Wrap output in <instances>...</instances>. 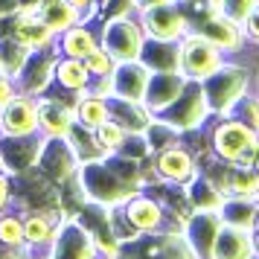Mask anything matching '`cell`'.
I'll use <instances>...</instances> for the list:
<instances>
[{"label":"cell","instance_id":"obj_1","mask_svg":"<svg viewBox=\"0 0 259 259\" xmlns=\"http://www.w3.org/2000/svg\"><path fill=\"white\" fill-rule=\"evenodd\" d=\"M207 149L215 160L230 166H256L259 157V134L233 114L227 117H212L210 125L204 128Z\"/></svg>","mask_w":259,"mask_h":259},{"label":"cell","instance_id":"obj_2","mask_svg":"<svg viewBox=\"0 0 259 259\" xmlns=\"http://www.w3.org/2000/svg\"><path fill=\"white\" fill-rule=\"evenodd\" d=\"M201 88L212 117H227L233 114L236 102L253 88V67L245 59H227L212 76L201 82Z\"/></svg>","mask_w":259,"mask_h":259},{"label":"cell","instance_id":"obj_3","mask_svg":"<svg viewBox=\"0 0 259 259\" xmlns=\"http://www.w3.org/2000/svg\"><path fill=\"white\" fill-rule=\"evenodd\" d=\"M224 61H227V56L215 44H210L198 29L187 32L178 41V70L187 82H204Z\"/></svg>","mask_w":259,"mask_h":259},{"label":"cell","instance_id":"obj_4","mask_svg":"<svg viewBox=\"0 0 259 259\" xmlns=\"http://www.w3.org/2000/svg\"><path fill=\"white\" fill-rule=\"evenodd\" d=\"M154 117L169 122L175 131H181L187 137V134H195V131L207 128L212 114H210V105H207V96H204L201 82H187L184 94L178 96L169 108H163L160 114H154Z\"/></svg>","mask_w":259,"mask_h":259},{"label":"cell","instance_id":"obj_5","mask_svg":"<svg viewBox=\"0 0 259 259\" xmlns=\"http://www.w3.org/2000/svg\"><path fill=\"white\" fill-rule=\"evenodd\" d=\"M82 192L91 204H102V207H122L134 195V189L125 187L111 169L108 157L82 163Z\"/></svg>","mask_w":259,"mask_h":259},{"label":"cell","instance_id":"obj_6","mask_svg":"<svg viewBox=\"0 0 259 259\" xmlns=\"http://www.w3.org/2000/svg\"><path fill=\"white\" fill-rule=\"evenodd\" d=\"M102 47L117 61H134L140 59L143 44H146V29H143L140 15L134 18L131 12H117L102 29Z\"/></svg>","mask_w":259,"mask_h":259},{"label":"cell","instance_id":"obj_7","mask_svg":"<svg viewBox=\"0 0 259 259\" xmlns=\"http://www.w3.org/2000/svg\"><path fill=\"white\" fill-rule=\"evenodd\" d=\"M192 29H198L201 35L207 38L210 44H215L227 59L242 56V50L247 47L242 21H236L233 15H227L224 9H207L204 15H198L192 21Z\"/></svg>","mask_w":259,"mask_h":259},{"label":"cell","instance_id":"obj_8","mask_svg":"<svg viewBox=\"0 0 259 259\" xmlns=\"http://www.w3.org/2000/svg\"><path fill=\"white\" fill-rule=\"evenodd\" d=\"M152 169L157 184H169V187H187L192 178L201 172V163L195 152L181 140L175 146H166L160 152L152 154Z\"/></svg>","mask_w":259,"mask_h":259},{"label":"cell","instance_id":"obj_9","mask_svg":"<svg viewBox=\"0 0 259 259\" xmlns=\"http://www.w3.org/2000/svg\"><path fill=\"white\" fill-rule=\"evenodd\" d=\"M137 15H140V21H143L146 38H157V41H172V44H178L187 32H192V15L181 3L152 6V9L137 12Z\"/></svg>","mask_w":259,"mask_h":259},{"label":"cell","instance_id":"obj_10","mask_svg":"<svg viewBox=\"0 0 259 259\" xmlns=\"http://www.w3.org/2000/svg\"><path fill=\"white\" fill-rule=\"evenodd\" d=\"M122 215L131 222V227L140 236H152V233H166L169 230V219H166V207L160 204L157 195H146V189L134 192L122 207Z\"/></svg>","mask_w":259,"mask_h":259},{"label":"cell","instance_id":"obj_11","mask_svg":"<svg viewBox=\"0 0 259 259\" xmlns=\"http://www.w3.org/2000/svg\"><path fill=\"white\" fill-rule=\"evenodd\" d=\"M149 79H152V70H149L140 59L117 61V67H114V73H111V96L143 102V99H146Z\"/></svg>","mask_w":259,"mask_h":259},{"label":"cell","instance_id":"obj_12","mask_svg":"<svg viewBox=\"0 0 259 259\" xmlns=\"http://www.w3.org/2000/svg\"><path fill=\"white\" fill-rule=\"evenodd\" d=\"M222 215L219 212H192L189 222L184 224V236L198 253V259H212L215 250V239L222 233Z\"/></svg>","mask_w":259,"mask_h":259},{"label":"cell","instance_id":"obj_13","mask_svg":"<svg viewBox=\"0 0 259 259\" xmlns=\"http://www.w3.org/2000/svg\"><path fill=\"white\" fill-rule=\"evenodd\" d=\"M184 88H187V79L181 76V70H157L149 79L146 99L143 102H146V108L152 114H160L163 108H169L178 96L184 94Z\"/></svg>","mask_w":259,"mask_h":259},{"label":"cell","instance_id":"obj_14","mask_svg":"<svg viewBox=\"0 0 259 259\" xmlns=\"http://www.w3.org/2000/svg\"><path fill=\"white\" fill-rule=\"evenodd\" d=\"M41 169H44V175L53 178V181H70L76 175V169H79V157L73 152V146L64 137H53V143H47L44 149H41Z\"/></svg>","mask_w":259,"mask_h":259},{"label":"cell","instance_id":"obj_15","mask_svg":"<svg viewBox=\"0 0 259 259\" xmlns=\"http://www.w3.org/2000/svg\"><path fill=\"white\" fill-rule=\"evenodd\" d=\"M212 259H256V236H253V230L222 224Z\"/></svg>","mask_w":259,"mask_h":259},{"label":"cell","instance_id":"obj_16","mask_svg":"<svg viewBox=\"0 0 259 259\" xmlns=\"http://www.w3.org/2000/svg\"><path fill=\"white\" fill-rule=\"evenodd\" d=\"M108 108H111V119L119 122L125 128V134H146V128L154 122V114L146 108V102L108 96Z\"/></svg>","mask_w":259,"mask_h":259},{"label":"cell","instance_id":"obj_17","mask_svg":"<svg viewBox=\"0 0 259 259\" xmlns=\"http://www.w3.org/2000/svg\"><path fill=\"white\" fill-rule=\"evenodd\" d=\"M184 192H187V201L192 207V212H219V207L224 201V192L204 169L184 187Z\"/></svg>","mask_w":259,"mask_h":259},{"label":"cell","instance_id":"obj_18","mask_svg":"<svg viewBox=\"0 0 259 259\" xmlns=\"http://www.w3.org/2000/svg\"><path fill=\"white\" fill-rule=\"evenodd\" d=\"M224 198L259 201V166H230L222 184Z\"/></svg>","mask_w":259,"mask_h":259},{"label":"cell","instance_id":"obj_19","mask_svg":"<svg viewBox=\"0 0 259 259\" xmlns=\"http://www.w3.org/2000/svg\"><path fill=\"white\" fill-rule=\"evenodd\" d=\"M94 253H96L94 236L84 230L82 222L73 219V222L67 224L64 236H61L59 250H56V259H94Z\"/></svg>","mask_w":259,"mask_h":259},{"label":"cell","instance_id":"obj_20","mask_svg":"<svg viewBox=\"0 0 259 259\" xmlns=\"http://www.w3.org/2000/svg\"><path fill=\"white\" fill-rule=\"evenodd\" d=\"M38 122L44 125L50 137H67L70 125L76 122V108H67L64 102H56V99H44L38 105Z\"/></svg>","mask_w":259,"mask_h":259},{"label":"cell","instance_id":"obj_21","mask_svg":"<svg viewBox=\"0 0 259 259\" xmlns=\"http://www.w3.org/2000/svg\"><path fill=\"white\" fill-rule=\"evenodd\" d=\"M140 61L152 73L157 70H178V44L172 41H157V38H146L140 53Z\"/></svg>","mask_w":259,"mask_h":259},{"label":"cell","instance_id":"obj_22","mask_svg":"<svg viewBox=\"0 0 259 259\" xmlns=\"http://www.w3.org/2000/svg\"><path fill=\"white\" fill-rule=\"evenodd\" d=\"M105 119H111V108H108V96L99 94H79V105H76V122H82L84 128L96 131Z\"/></svg>","mask_w":259,"mask_h":259},{"label":"cell","instance_id":"obj_23","mask_svg":"<svg viewBox=\"0 0 259 259\" xmlns=\"http://www.w3.org/2000/svg\"><path fill=\"white\" fill-rule=\"evenodd\" d=\"M38 15H41V21L53 32H64V29H70L79 21V12L73 9L67 0H41L38 3Z\"/></svg>","mask_w":259,"mask_h":259},{"label":"cell","instance_id":"obj_24","mask_svg":"<svg viewBox=\"0 0 259 259\" xmlns=\"http://www.w3.org/2000/svg\"><path fill=\"white\" fill-rule=\"evenodd\" d=\"M3 125L9 134H26L38 125V108L26 99H15L9 102L6 114H3Z\"/></svg>","mask_w":259,"mask_h":259},{"label":"cell","instance_id":"obj_25","mask_svg":"<svg viewBox=\"0 0 259 259\" xmlns=\"http://www.w3.org/2000/svg\"><path fill=\"white\" fill-rule=\"evenodd\" d=\"M259 201H247V198H224L219 207L224 224H233V227H247L253 230V219H256Z\"/></svg>","mask_w":259,"mask_h":259},{"label":"cell","instance_id":"obj_26","mask_svg":"<svg viewBox=\"0 0 259 259\" xmlns=\"http://www.w3.org/2000/svg\"><path fill=\"white\" fill-rule=\"evenodd\" d=\"M96 47H99V38H96L91 29H84V26L73 24L70 29H64V35H61V50H64L70 59H82L84 61Z\"/></svg>","mask_w":259,"mask_h":259},{"label":"cell","instance_id":"obj_27","mask_svg":"<svg viewBox=\"0 0 259 259\" xmlns=\"http://www.w3.org/2000/svg\"><path fill=\"white\" fill-rule=\"evenodd\" d=\"M59 82L67 88V91H76V94H84L88 91V84L94 82V76L88 70V64L82 59H67L59 64Z\"/></svg>","mask_w":259,"mask_h":259},{"label":"cell","instance_id":"obj_28","mask_svg":"<svg viewBox=\"0 0 259 259\" xmlns=\"http://www.w3.org/2000/svg\"><path fill=\"white\" fill-rule=\"evenodd\" d=\"M53 64H56V61L50 59V56H44V53H41V56H32L29 64H26V73H24L26 88H29V91H41V88L47 84V79H50Z\"/></svg>","mask_w":259,"mask_h":259},{"label":"cell","instance_id":"obj_29","mask_svg":"<svg viewBox=\"0 0 259 259\" xmlns=\"http://www.w3.org/2000/svg\"><path fill=\"white\" fill-rule=\"evenodd\" d=\"M94 134H96V140H99V146H102V152H105V154H117L119 149H122L125 137H128L125 128H122L119 122H114V119H105Z\"/></svg>","mask_w":259,"mask_h":259},{"label":"cell","instance_id":"obj_30","mask_svg":"<svg viewBox=\"0 0 259 259\" xmlns=\"http://www.w3.org/2000/svg\"><path fill=\"white\" fill-rule=\"evenodd\" d=\"M233 117L242 119L245 125H250V128L259 134V91H256V88H250V91H247L239 102H236Z\"/></svg>","mask_w":259,"mask_h":259},{"label":"cell","instance_id":"obj_31","mask_svg":"<svg viewBox=\"0 0 259 259\" xmlns=\"http://www.w3.org/2000/svg\"><path fill=\"white\" fill-rule=\"evenodd\" d=\"M24 61H26V47L18 38L15 41H0V70L18 73Z\"/></svg>","mask_w":259,"mask_h":259},{"label":"cell","instance_id":"obj_32","mask_svg":"<svg viewBox=\"0 0 259 259\" xmlns=\"http://www.w3.org/2000/svg\"><path fill=\"white\" fill-rule=\"evenodd\" d=\"M84 64H88V70H91V76H94V79H105V76H111V73H114L117 59H114V56H111V53L99 44V47H96L94 53L84 59Z\"/></svg>","mask_w":259,"mask_h":259},{"label":"cell","instance_id":"obj_33","mask_svg":"<svg viewBox=\"0 0 259 259\" xmlns=\"http://www.w3.org/2000/svg\"><path fill=\"white\" fill-rule=\"evenodd\" d=\"M24 236L29 242H50L53 239V227H50L47 215H32L24 227Z\"/></svg>","mask_w":259,"mask_h":259},{"label":"cell","instance_id":"obj_34","mask_svg":"<svg viewBox=\"0 0 259 259\" xmlns=\"http://www.w3.org/2000/svg\"><path fill=\"white\" fill-rule=\"evenodd\" d=\"M242 29H245L247 44H250V47H259V6H253V9L245 15V21H242Z\"/></svg>","mask_w":259,"mask_h":259},{"label":"cell","instance_id":"obj_35","mask_svg":"<svg viewBox=\"0 0 259 259\" xmlns=\"http://www.w3.org/2000/svg\"><path fill=\"white\" fill-rule=\"evenodd\" d=\"M21 236H24V227H21L18 219H3V222H0V239H3V242L18 245V242H21Z\"/></svg>","mask_w":259,"mask_h":259},{"label":"cell","instance_id":"obj_36","mask_svg":"<svg viewBox=\"0 0 259 259\" xmlns=\"http://www.w3.org/2000/svg\"><path fill=\"white\" fill-rule=\"evenodd\" d=\"M253 6H259V0H224V12L233 15L236 21H245V15Z\"/></svg>","mask_w":259,"mask_h":259},{"label":"cell","instance_id":"obj_37","mask_svg":"<svg viewBox=\"0 0 259 259\" xmlns=\"http://www.w3.org/2000/svg\"><path fill=\"white\" fill-rule=\"evenodd\" d=\"M236 59H245L250 67H253V88L259 91V47H250L247 44L245 50H242V56H236Z\"/></svg>","mask_w":259,"mask_h":259},{"label":"cell","instance_id":"obj_38","mask_svg":"<svg viewBox=\"0 0 259 259\" xmlns=\"http://www.w3.org/2000/svg\"><path fill=\"white\" fill-rule=\"evenodd\" d=\"M163 3H175V0H131V9L146 12V9H152V6H163Z\"/></svg>","mask_w":259,"mask_h":259},{"label":"cell","instance_id":"obj_39","mask_svg":"<svg viewBox=\"0 0 259 259\" xmlns=\"http://www.w3.org/2000/svg\"><path fill=\"white\" fill-rule=\"evenodd\" d=\"M67 3H70V6H73V9H76L79 15H82V12H88V9L94 12V9H96V3H99V0H67Z\"/></svg>","mask_w":259,"mask_h":259},{"label":"cell","instance_id":"obj_40","mask_svg":"<svg viewBox=\"0 0 259 259\" xmlns=\"http://www.w3.org/2000/svg\"><path fill=\"white\" fill-rule=\"evenodd\" d=\"M6 198H9V187H6V181L0 178V207L6 204Z\"/></svg>","mask_w":259,"mask_h":259},{"label":"cell","instance_id":"obj_41","mask_svg":"<svg viewBox=\"0 0 259 259\" xmlns=\"http://www.w3.org/2000/svg\"><path fill=\"white\" fill-rule=\"evenodd\" d=\"M3 102H9V88H6L3 79H0V105H3Z\"/></svg>","mask_w":259,"mask_h":259},{"label":"cell","instance_id":"obj_42","mask_svg":"<svg viewBox=\"0 0 259 259\" xmlns=\"http://www.w3.org/2000/svg\"><path fill=\"white\" fill-rule=\"evenodd\" d=\"M15 6V0H0V12H9Z\"/></svg>","mask_w":259,"mask_h":259},{"label":"cell","instance_id":"obj_43","mask_svg":"<svg viewBox=\"0 0 259 259\" xmlns=\"http://www.w3.org/2000/svg\"><path fill=\"white\" fill-rule=\"evenodd\" d=\"M253 236H259V210H256V219H253Z\"/></svg>","mask_w":259,"mask_h":259},{"label":"cell","instance_id":"obj_44","mask_svg":"<svg viewBox=\"0 0 259 259\" xmlns=\"http://www.w3.org/2000/svg\"><path fill=\"white\" fill-rule=\"evenodd\" d=\"M175 3H181V6H192V3H201V0H175Z\"/></svg>","mask_w":259,"mask_h":259},{"label":"cell","instance_id":"obj_45","mask_svg":"<svg viewBox=\"0 0 259 259\" xmlns=\"http://www.w3.org/2000/svg\"><path fill=\"white\" fill-rule=\"evenodd\" d=\"M256 259H259V236H256Z\"/></svg>","mask_w":259,"mask_h":259}]
</instances>
